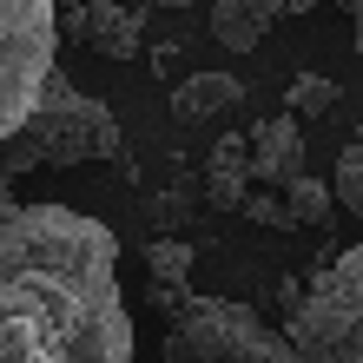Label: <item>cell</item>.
<instances>
[{
	"label": "cell",
	"mask_w": 363,
	"mask_h": 363,
	"mask_svg": "<svg viewBox=\"0 0 363 363\" xmlns=\"http://www.w3.org/2000/svg\"><path fill=\"white\" fill-rule=\"evenodd\" d=\"M350 27H357V60H363V0H350Z\"/></svg>",
	"instance_id": "18"
},
{
	"label": "cell",
	"mask_w": 363,
	"mask_h": 363,
	"mask_svg": "<svg viewBox=\"0 0 363 363\" xmlns=\"http://www.w3.org/2000/svg\"><path fill=\"white\" fill-rule=\"evenodd\" d=\"M205 199L225 211H245V199H251V145L245 139H218L211 172H205Z\"/></svg>",
	"instance_id": "8"
},
{
	"label": "cell",
	"mask_w": 363,
	"mask_h": 363,
	"mask_svg": "<svg viewBox=\"0 0 363 363\" xmlns=\"http://www.w3.org/2000/svg\"><path fill=\"white\" fill-rule=\"evenodd\" d=\"M211 40H218V47H231V53H258L264 27L238 7V0H218V7H211Z\"/></svg>",
	"instance_id": "12"
},
{
	"label": "cell",
	"mask_w": 363,
	"mask_h": 363,
	"mask_svg": "<svg viewBox=\"0 0 363 363\" xmlns=\"http://www.w3.org/2000/svg\"><path fill=\"white\" fill-rule=\"evenodd\" d=\"M284 205H291V225H330V211H337V199H330V185L324 179H311V172H297L291 185H284Z\"/></svg>",
	"instance_id": "11"
},
{
	"label": "cell",
	"mask_w": 363,
	"mask_h": 363,
	"mask_svg": "<svg viewBox=\"0 0 363 363\" xmlns=\"http://www.w3.org/2000/svg\"><path fill=\"white\" fill-rule=\"evenodd\" d=\"M245 218H264V225H291V205L277 191H251L245 199Z\"/></svg>",
	"instance_id": "15"
},
{
	"label": "cell",
	"mask_w": 363,
	"mask_h": 363,
	"mask_svg": "<svg viewBox=\"0 0 363 363\" xmlns=\"http://www.w3.org/2000/svg\"><path fill=\"white\" fill-rule=\"evenodd\" d=\"M159 7H185V0H159Z\"/></svg>",
	"instance_id": "20"
},
{
	"label": "cell",
	"mask_w": 363,
	"mask_h": 363,
	"mask_svg": "<svg viewBox=\"0 0 363 363\" xmlns=\"http://www.w3.org/2000/svg\"><path fill=\"white\" fill-rule=\"evenodd\" d=\"M113 152H119L113 106L93 99L86 86H73V79L53 67L47 86L27 106V119L0 139V172L20 179V172H40V165L67 172V165H93V159H113Z\"/></svg>",
	"instance_id": "2"
},
{
	"label": "cell",
	"mask_w": 363,
	"mask_h": 363,
	"mask_svg": "<svg viewBox=\"0 0 363 363\" xmlns=\"http://www.w3.org/2000/svg\"><path fill=\"white\" fill-rule=\"evenodd\" d=\"M7 211H20V199H13V179L0 172V218H7Z\"/></svg>",
	"instance_id": "17"
},
{
	"label": "cell",
	"mask_w": 363,
	"mask_h": 363,
	"mask_svg": "<svg viewBox=\"0 0 363 363\" xmlns=\"http://www.w3.org/2000/svg\"><path fill=\"white\" fill-rule=\"evenodd\" d=\"M245 145H251V179L258 185H291L297 172H304V133H297L291 113L258 119V133H251Z\"/></svg>",
	"instance_id": "6"
},
{
	"label": "cell",
	"mask_w": 363,
	"mask_h": 363,
	"mask_svg": "<svg viewBox=\"0 0 363 363\" xmlns=\"http://www.w3.org/2000/svg\"><path fill=\"white\" fill-rule=\"evenodd\" d=\"M284 99H291V119H324L330 106H337V86H330L324 73H297Z\"/></svg>",
	"instance_id": "14"
},
{
	"label": "cell",
	"mask_w": 363,
	"mask_h": 363,
	"mask_svg": "<svg viewBox=\"0 0 363 363\" xmlns=\"http://www.w3.org/2000/svg\"><path fill=\"white\" fill-rule=\"evenodd\" d=\"M165 363H304V357L238 297H185V311L165 330Z\"/></svg>",
	"instance_id": "4"
},
{
	"label": "cell",
	"mask_w": 363,
	"mask_h": 363,
	"mask_svg": "<svg viewBox=\"0 0 363 363\" xmlns=\"http://www.w3.org/2000/svg\"><path fill=\"white\" fill-rule=\"evenodd\" d=\"M330 199L344 205V211H357L363 218V133L337 152V179H330Z\"/></svg>",
	"instance_id": "13"
},
{
	"label": "cell",
	"mask_w": 363,
	"mask_h": 363,
	"mask_svg": "<svg viewBox=\"0 0 363 363\" xmlns=\"http://www.w3.org/2000/svg\"><path fill=\"white\" fill-rule=\"evenodd\" d=\"M238 7H245L251 20H258L264 33H271V20H277V13H291V0H238Z\"/></svg>",
	"instance_id": "16"
},
{
	"label": "cell",
	"mask_w": 363,
	"mask_h": 363,
	"mask_svg": "<svg viewBox=\"0 0 363 363\" xmlns=\"http://www.w3.org/2000/svg\"><path fill=\"white\" fill-rule=\"evenodd\" d=\"M231 99H245V86L231 73H191L185 86L172 93V113L185 119V125H199V119H218V113H231Z\"/></svg>",
	"instance_id": "9"
},
{
	"label": "cell",
	"mask_w": 363,
	"mask_h": 363,
	"mask_svg": "<svg viewBox=\"0 0 363 363\" xmlns=\"http://www.w3.org/2000/svg\"><path fill=\"white\" fill-rule=\"evenodd\" d=\"M0 363H133L119 238L73 205L0 218Z\"/></svg>",
	"instance_id": "1"
},
{
	"label": "cell",
	"mask_w": 363,
	"mask_h": 363,
	"mask_svg": "<svg viewBox=\"0 0 363 363\" xmlns=\"http://www.w3.org/2000/svg\"><path fill=\"white\" fill-rule=\"evenodd\" d=\"M53 40H60L53 0H0V139L27 119L33 93L60 67Z\"/></svg>",
	"instance_id": "5"
},
{
	"label": "cell",
	"mask_w": 363,
	"mask_h": 363,
	"mask_svg": "<svg viewBox=\"0 0 363 363\" xmlns=\"http://www.w3.org/2000/svg\"><path fill=\"white\" fill-rule=\"evenodd\" d=\"M284 337L304 363H363V245L330 251V264L291 304Z\"/></svg>",
	"instance_id": "3"
},
{
	"label": "cell",
	"mask_w": 363,
	"mask_h": 363,
	"mask_svg": "<svg viewBox=\"0 0 363 363\" xmlns=\"http://www.w3.org/2000/svg\"><path fill=\"white\" fill-rule=\"evenodd\" d=\"M79 40H86L93 53H106V60H133L139 40H145L139 7H119V0H86V7H79Z\"/></svg>",
	"instance_id": "7"
},
{
	"label": "cell",
	"mask_w": 363,
	"mask_h": 363,
	"mask_svg": "<svg viewBox=\"0 0 363 363\" xmlns=\"http://www.w3.org/2000/svg\"><path fill=\"white\" fill-rule=\"evenodd\" d=\"M145 264H152V297H159V311L165 317H179L185 311V271H191V245L185 238H159L152 251H145Z\"/></svg>",
	"instance_id": "10"
},
{
	"label": "cell",
	"mask_w": 363,
	"mask_h": 363,
	"mask_svg": "<svg viewBox=\"0 0 363 363\" xmlns=\"http://www.w3.org/2000/svg\"><path fill=\"white\" fill-rule=\"evenodd\" d=\"M311 7H324V0H291V13H311Z\"/></svg>",
	"instance_id": "19"
}]
</instances>
